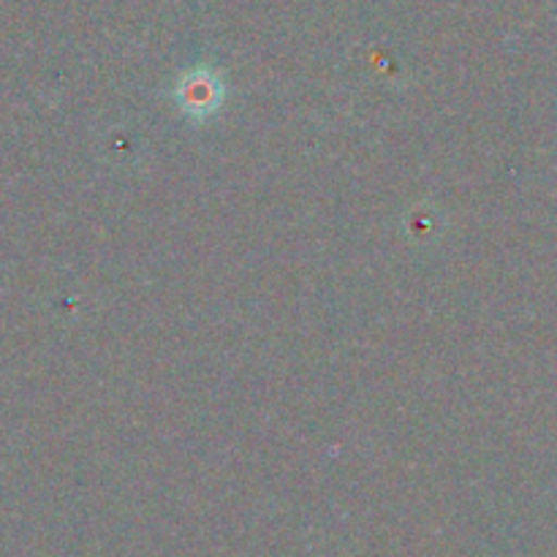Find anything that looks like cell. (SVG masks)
<instances>
[{"label": "cell", "mask_w": 557, "mask_h": 557, "mask_svg": "<svg viewBox=\"0 0 557 557\" xmlns=\"http://www.w3.org/2000/svg\"><path fill=\"white\" fill-rule=\"evenodd\" d=\"M218 101H221V85H218L210 71H194L180 85V103L188 112H199V109L210 112V109H215Z\"/></svg>", "instance_id": "cell-1"}]
</instances>
